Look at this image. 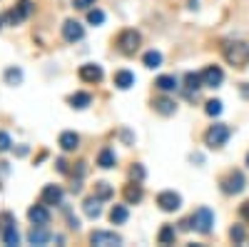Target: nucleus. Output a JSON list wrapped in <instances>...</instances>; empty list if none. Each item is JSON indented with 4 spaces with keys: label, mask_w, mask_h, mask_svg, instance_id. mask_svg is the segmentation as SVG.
I'll list each match as a JSON object with an SVG mask.
<instances>
[{
    "label": "nucleus",
    "mask_w": 249,
    "mask_h": 247,
    "mask_svg": "<svg viewBox=\"0 0 249 247\" xmlns=\"http://www.w3.org/2000/svg\"><path fill=\"white\" fill-rule=\"evenodd\" d=\"M224 60L230 63L232 68H247L249 65V45L242 43V40H232V43H227L224 50H222Z\"/></svg>",
    "instance_id": "obj_1"
},
{
    "label": "nucleus",
    "mask_w": 249,
    "mask_h": 247,
    "mask_svg": "<svg viewBox=\"0 0 249 247\" xmlns=\"http://www.w3.org/2000/svg\"><path fill=\"white\" fill-rule=\"evenodd\" d=\"M30 13H33V0H20L15 8H10L8 13L0 15V25H3V28L18 25V23H23V20H25Z\"/></svg>",
    "instance_id": "obj_2"
},
{
    "label": "nucleus",
    "mask_w": 249,
    "mask_h": 247,
    "mask_svg": "<svg viewBox=\"0 0 249 247\" xmlns=\"http://www.w3.org/2000/svg\"><path fill=\"white\" fill-rule=\"evenodd\" d=\"M232 135V128L230 125H222V122H217V125H212L210 130L204 133V145L212 148V150H219L227 145V140H230Z\"/></svg>",
    "instance_id": "obj_3"
},
{
    "label": "nucleus",
    "mask_w": 249,
    "mask_h": 247,
    "mask_svg": "<svg viewBox=\"0 0 249 247\" xmlns=\"http://www.w3.org/2000/svg\"><path fill=\"white\" fill-rule=\"evenodd\" d=\"M140 43H142V38H140V33L132 30V28L122 30V33L117 35V50H120L122 55H135L137 48H140Z\"/></svg>",
    "instance_id": "obj_4"
},
{
    "label": "nucleus",
    "mask_w": 249,
    "mask_h": 247,
    "mask_svg": "<svg viewBox=\"0 0 249 247\" xmlns=\"http://www.w3.org/2000/svg\"><path fill=\"white\" fill-rule=\"evenodd\" d=\"M0 240H3V245H18L20 242V235H18V228H15V217L10 212L0 215Z\"/></svg>",
    "instance_id": "obj_5"
},
{
    "label": "nucleus",
    "mask_w": 249,
    "mask_h": 247,
    "mask_svg": "<svg viewBox=\"0 0 249 247\" xmlns=\"http://www.w3.org/2000/svg\"><path fill=\"white\" fill-rule=\"evenodd\" d=\"M219 185H222V192H224V195H239V192L244 190L247 180H244V175H242L239 170H232L230 175H224V177L219 180Z\"/></svg>",
    "instance_id": "obj_6"
},
{
    "label": "nucleus",
    "mask_w": 249,
    "mask_h": 247,
    "mask_svg": "<svg viewBox=\"0 0 249 247\" xmlns=\"http://www.w3.org/2000/svg\"><path fill=\"white\" fill-rule=\"evenodd\" d=\"M192 225H195V230L207 235V232H212V225H214V212L210 208H199L195 215H192Z\"/></svg>",
    "instance_id": "obj_7"
},
{
    "label": "nucleus",
    "mask_w": 249,
    "mask_h": 247,
    "mask_svg": "<svg viewBox=\"0 0 249 247\" xmlns=\"http://www.w3.org/2000/svg\"><path fill=\"white\" fill-rule=\"evenodd\" d=\"M157 205H160L162 212H175V210L182 208V197L175 190H164V192L157 195Z\"/></svg>",
    "instance_id": "obj_8"
},
{
    "label": "nucleus",
    "mask_w": 249,
    "mask_h": 247,
    "mask_svg": "<svg viewBox=\"0 0 249 247\" xmlns=\"http://www.w3.org/2000/svg\"><path fill=\"white\" fill-rule=\"evenodd\" d=\"M90 242L97 245V247H115V245H122V237H120L117 232L95 230V232H90Z\"/></svg>",
    "instance_id": "obj_9"
},
{
    "label": "nucleus",
    "mask_w": 249,
    "mask_h": 247,
    "mask_svg": "<svg viewBox=\"0 0 249 247\" xmlns=\"http://www.w3.org/2000/svg\"><path fill=\"white\" fill-rule=\"evenodd\" d=\"M62 38H65L68 43H77V40L85 38V28H82L77 20H65V23H62Z\"/></svg>",
    "instance_id": "obj_10"
},
{
    "label": "nucleus",
    "mask_w": 249,
    "mask_h": 247,
    "mask_svg": "<svg viewBox=\"0 0 249 247\" xmlns=\"http://www.w3.org/2000/svg\"><path fill=\"white\" fill-rule=\"evenodd\" d=\"M222 80H224V73H222V68H217V65H210V68L202 70V85H204V88H219Z\"/></svg>",
    "instance_id": "obj_11"
},
{
    "label": "nucleus",
    "mask_w": 249,
    "mask_h": 247,
    "mask_svg": "<svg viewBox=\"0 0 249 247\" xmlns=\"http://www.w3.org/2000/svg\"><path fill=\"white\" fill-rule=\"evenodd\" d=\"M55 237H53V232L45 228V225H35V228L28 232V242L30 245H48V242H53Z\"/></svg>",
    "instance_id": "obj_12"
},
{
    "label": "nucleus",
    "mask_w": 249,
    "mask_h": 247,
    "mask_svg": "<svg viewBox=\"0 0 249 247\" xmlns=\"http://www.w3.org/2000/svg\"><path fill=\"white\" fill-rule=\"evenodd\" d=\"M28 217H30L33 225H48V222H50V210H48V205L40 202V205H35V208H30V210H28Z\"/></svg>",
    "instance_id": "obj_13"
},
{
    "label": "nucleus",
    "mask_w": 249,
    "mask_h": 247,
    "mask_svg": "<svg viewBox=\"0 0 249 247\" xmlns=\"http://www.w3.org/2000/svg\"><path fill=\"white\" fill-rule=\"evenodd\" d=\"M80 80L82 82H100L102 80V68L95 65V63H88V65H80Z\"/></svg>",
    "instance_id": "obj_14"
},
{
    "label": "nucleus",
    "mask_w": 249,
    "mask_h": 247,
    "mask_svg": "<svg viewBox=\"0 0 249 247\" xmlns=\"http://www.w3.org/2000/svg\"><path fill=\"white\" fill-rule=\"evenodd\" d=\"M122 195H124V202L127 205H135V202H140L142 200V185L137 182V180H132V182H127L124 185V190H122Z\"/></svg>",
    "instance_id": "obj_15"
},
{
    "label": "nucleus",
    "mask_w": 249,
    "mask_h": 247,
    "mask_svg": "<svg viewBox=\"0 0 249 247\" xmlns=\"http://www.w3.org/2000/svg\"><path fill=\"white\" fill-rule=\"evenodd\" d=\"M40 202H45V205H62V190L57 188V185H45L43 195H40Z\"/></svg>",
    "instance_id": "obj_16"
},
{
    "label": "nucleus",
    "mask_w": 249,
    "mask_h": 247,
    "mask_svg": "<svg viewBox=\"0 0 249 247\" xmlns=\"http://www.w3.org/2000/svg\"><path fill=\"white\" fill-rule=\"evenodd\" d=\"M152 108L160 113V115H164V117H170V115H175V110H177V105H175V100H170V97H157L155 102H152Z\"/></svg>",
    "instance_id": "obj_17"
},
{
    "label": "nucleus",
    "mask_w": 249,
    "mask_h": 247,
    "mask_svg": "<svg viewBox=\"0 0 249 247\" xmlns=\"http://www.w3.org/2000/svg\"><path fill=\"white\" fill-rule=\"evenodd\" d=\"M112 82H115V88L127 90V88H132V85H135V75H132L130 70H117V73H115V77H112Z\"/></svg>",
    "instance_id": "obj_18"
},
{
    "label": "nucleus",
    "mask_w": 249,
    "mask_h": 247,
    "mask_svg": "<svg viewBox=\"0 0 249 247\" xmlns=\"http://www.w3.org/2000/svg\"><path fill=\"white\" fill-rule=\"evenodd\" d=\"M57 145L65 150V152H72V150H77V145H80V137H77V133H62L60 135V140H57Z\"/></svg>",
    "instance_id": "obj_19"
},
{
    "label": "nucleus",
    "mask_w": 249,
    "mask_h": 247,
    "mask_svg": "<svg viewBox=\"0 0 249 247\" xmlns=\"http://www.w3.org/2000/svg\"><path fill=\"white\" fill-rule=\"evenodd\" d=\"M155 88L162 90V93H175L179 85H177V77H175V75H160V77L155 80Z\"/></svg>",
    "instance_id": "obj_20"
},
{
    "label": "nucleus",
    "mask_w": 249,
    "mask_h": 247,
    "mask_svg": "<svg viewBox=\"0 0 249 247\" xmlns=\"http://www.w3.org/2000/svg\"><path fill=\"white\" fill-rule=\"evenodd\" d=\"M68 102H70L75 110H85L90 102H92V95H90V93H72V95L68 97Z\"/></svg>",
    "instance_id": "obj_21"
},
{
    "label": "nucleus",
    "mask_w": 249,
    "mask_h": 247,
    "mask_svg": "<svg viewBox=\"0 0 249 247\" xmlns=\"http://www.w3.org/2000/svg\"><path fill=\"white\" fill-rule=\"evenodd\" d=\"M100 197L95 195V197H90V200H85V205H82V210H85V215L90 217V220H97L100 215H102V208H100Z\"/></svg>",
    "instance_id": "obj_22"
},
{
    "label": "nucleus",
    "mask_w": 249,
    "mask_h": 247,
    "mask_svg": "<svg viewBox=\"0 0 249 247\" xmlns=\"http://www.w3.org/2000/svg\"><path fill=\"white\" fill-rule=\"evenodd\" d=\"M142 63H144V68H150V70L160 68L162 65V53L160 50H147V53H144V57H142Z\"/></svg>",
    "instance_id": "obj_23"
},
{
    "label": "nucleus",
    "mask_w": 249,
    "mask_h": 247,
    "mask_svg": "<svg viewBox=\"0 0 249 247\" xmlns=\"http://www.w3.org/2000/svg\"><path fill=\"white\" fill-rule=\"evenodd\" d=\"M97 165H100L102 170H110V168H115V152H112L110 148L100 150V155H97Z\"/></svg>",
    "instance_id": "obj_24"
},
{
    "label": "nucleus",
    "mask_w": 249,
    "mask_h": 247,
    "mask_svg": "<svg viewBox=\"0 0 249 247\" xmlns=\"http://www.w3.org/2000/svg\"><path fill=\"white\" fill-rule=\"evenodd\" d=\"M3 80H5V85H20V82H23V70L20 68H8L3 73Z\"/></svg>",
    "instance_id": "obj_25"
},
{
    "label": "nucleus",
    "mask_w": 249,
    "mask_h": 247,
    "mask_svg": "<svg viewBox=\"0 0 249 247\" xmlns=\"http://www.w3.org/2000/svg\"><path fill=\"white\" fill-rule=\"evenodd\" d=\"M127 217H130V212H127V208H124V205H115V208L110 210V220H112L115 225L127 222Z\"/></svg>",
    "instance_id": "obj_26"
},
{
    "label": "nucleus",
    "mask_w": 249,
    "mask_h": 247,
    "mask_svg": "<svg viewBox=\"0 0 249 247\" xmlns=\"http://www.w3.org/2000/svg\"><path fill=\"white\" fill-rule=\"evenodd\" d=\"M184 82H187V88H190V95H192V90L197 93L199 88H204V85H202V73H199V75H197V73H187V75H184Z\"/></svg>",
    "instance_id": "obj_27"
},
{
    "label": "nucleus",
    "mask_w": 249,
    "mask_h": 247,
    "mask_svg": "<svg viewBox=\"0 0 249 247\" xmlns=\"http://www.w3.org/2000/svg\"><path fill=\"white\" fill-rule=\"evenodd\" d=\"M175 228L172 225H164V228L160 230V235H157V240H160V245H170V242H175Z\"/></svg>",
    "instance_id": "obj_28"
},
{
    "label": "nucleus",
    "mask_w": 249,
    "mask_h": 247,
    "mask_svg": "<svg viewBox=\"0 0 249 247\" xmlns=\"http://www.w3.org/2000/svg\"><path fill=\"white\" fill-rule=\"evenodd\" d=\"M95 195H97L100 200H110V197H112L110 182H95Z\"/></svg>",
    "instance_id": "obj_29"
},
{
    "label": "nucleus",
    "mask_w": 249,
    "mask_h": 247,
    "mask_svg": "<svg viewBox=\"0 0 249 247\" xmlns=\"http://www.w3.org/2000/svg\"><path fill=\"white\" fill-rule=\"evenodd\" d=\"M88 23H90V25H102V23H105V13L97 10V8L88 10Z\"/></svg>",
    "instance_id": "obj_30"
},
{
    "label": "nucleus",
    "mask_w": 249,
    "mask_h": 247,
    "mask_svg": "<svg viewBox=\"0 0 249 247\" xmlns=\"http://www.w3.org/2000/svg\"><path fill=\"white\" fill-rule=\"evenodd\" d=\"M230 237H232V242H244V228H242V225H234V228L230 230Z\"/></svg>",
    "instance_id": "obj_31"
},
{
    "label": "nucleus",
    "mask_w": 249,
    "mask_h": 247,
    "mask_svg": "<svg viewBox=\"0 0 249 247\" xmlns=\"http://www.w3.org/2000/svg\"><path fill=\"white\" fill-rule=\"evenodd\" d=\"M204 110H207V115H212V117H214V115H219V113H222V102H219V100H210Z\"/></svg>",
    "instance_id": "obj_32"
},
{
    "label": "nucleus",
    "mask_w": 249,
    "mask_h": 247,
    "mask_svg": "<svg viewBox=\"0 0 249 247\" xmlns=\"http://www.w3.org/2000/svg\"><path fill=\"white\" fill-rule=\"evenodd\" d=\"M130 177H132V180H137V182H142V180H144V168H142V165H132Z\"/></svg>",
    "instance_id": "obj_33"
},
{
    "label": "nucleus",
    "mask_w": 249,
    "mask_h": 247,
    "mask_svg": "<svg viewBox=\"0 0 249 247\" xmlns=\"http://www.w3.org/2000/svg\"><path fill=\"white\" fill-rule=\"evenodd\" d=\"M5 150H10V135L5 130H0V152H5Z\"/></svg>",
    "instance_id": "obj_34"
},
{
    "label": "nucleus",
    "mask_w": 249,
    "mask_h": 247,
    "mask_svg": "<svg viewBox=\"0 0 249 247\" xmlns=\"http://www.w3.org/2000/svg\"><path fill=\"white\" fill-rule=\"evenodd\" d=\"M72 5H75L77 10H90V8L95 5V0H72Z\"/></svg>",
    "instance_id": "obj_35"
},
{
    "label": "nucleus",
    "mask_w": 249,
    "mask_h": 247,
    "mask_svg": "<svg viewBox=\"0 0 249 247\" xmlns=\"http://www.w3.org/2000/svg\"><path fill=\"white\" fill-rule=\"evenodd\" d=\"M239 215L249 222V202H242V208H239Z\"/></svg>",
    "instance_id": "obj_36"
},
{
    "label": "nucleus",
    "mask_w": 249,
    "mask_h": 247,
    "mask_svg": "<svg viewBox=\"0 0 249 247\" xmlns=\"http://www.w3.org/2000/svg\"><path fill=\"white\" fill-rule=\"evenodd\" d=\"M55 165H57V170H60V172H68V162H65V160H57Z\"/></svg>",
    "instance_id": "obj_37"
},
{
    "label": "nucleus",
    "mask_w": 249,
    "mask_h": 247,
    "mask_svg": "<svg viewBox=\"0 0 249 247\" xmlns=\"http://www.w3.org/2000/svg\"><path fill=\"white\" fill-rule=\"evenodd\" d=\"M242 95H244V97H249V85H242Z\"/></svg>",
    "instance_id": "obj_38"
},
{
    "label": "nucleus",
    "mask_w": 249,
    "mask_h": 247,
    "mask_svg": "<svg viewBox=\"0 0 249 247\" xmlns=\"http://www.w3.org/2000/svg\"><path fill=\"white\" fill-rule=\"evenodd\" d=\"M247 168H249V155H247Z\"/></svg>",
    "instance_id": "obj_39"
}]
</instances>
